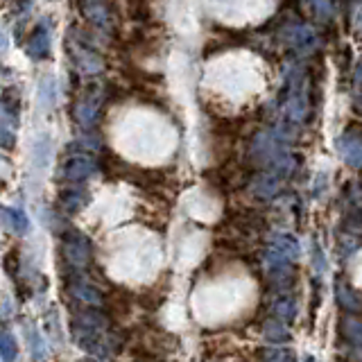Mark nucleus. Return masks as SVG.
I'll list each match as a JSON object with an SVG mask.
<instances>
[{"label":"nucleus","instance_id":"f8f14e48","mask_svg":"<svg viewBox=\"0 0 362 362\" xmlns=\"http://www.w3.org/2000/svg\"><path fill=\"white\" fill-rule=\"evenodd\" d=\"M272 310H274L276 320L281 322H290L294 315H297V301H294V297H290V294H283V297H279L274 301V305H272Z\"/></svg>","mask_w":362,"mask_h":362},{"label":"nucleus","instance_id":"20e7f679","mask_svg":"<svg viewBox=\"0 0 362 362\" xmlns=\"http://www.w3.org/2000/svg\"><path fill=\"white\" fill-rule=\"evenodd\" d=\"M68 292L73 294V297L77 301H82L84 305H93V308H100L102 301H105V297H102V292L93 286V283H88L84 279H73L71 286H68Z\"/></svg>","mask_w":362,"mask_h":362},{"label":"nucleus","instance_id":"423d86ee","mask_svg":"<svg viewBox=\"0 0 362 362\" xmlns=\"http://www.w3.org/2000/svg\"><path fill=\"white\" fill-rule=\"evenodd\" d=\"M339 154H342V158H344V161L351 168H358L360 165L362 145H360V139H358L356 134H344L342 139H339Z\"/></svg>","mask_w":362,"mask_h":362},{"label":"nucleus","instance_id":"dca6fc26","mask_svg":"<svg viewBox=\"0 0 362 362\" xmlns=\"http://www.w3.org/2000/svg\"><path fill=\"white\" fill-rule=\"evenodd\" d=\"M18 356V344L11 333H0V360L3 362H14Z\"/></svg>","mask_w":362,"mask_h":362},{"label":"nucleus","instance_id":"ddd939ff","mask_svg":"<svg viewBox=\"0 0 362 362\" xmlns=\"http://www.w3.org/2000/svg\"><path fill=\"white\" fill-rule=\"evenodd\" d=\"M339 333L344 335V339L349 344L358 346L362 342V324H360V320H356V317H344L342 324H339Z\"/></svg>","mask_w":362,"mask_h":362},{"label":"nucleus","instance_id":"f3484780","mask_svg":"<svg viewBox=\"0 0 362 362\" xmlns=\"http://www.w3.org/2000/svg\"><path fill=\"white\" fill-rule=\"evenodd\" d=\"M11 129H14V118L5 111L3 116H0V147L14 145V132Z\"/></svg>","mask_w":362,"mask_h":362},{"label":"nucleus","instance_id":"a211bd4d","mask_svg":"<svg viewBox=\"0 0 362 362\" xmlns=\"http://www.w3.org/2000/svg\"><path fill=\"white\" fill-rule=\"evenodd\" d=\"M57 100V84H54V77H45L43 82L39 84V102L43 107H50L54 105Z\"/></svg>","mask_w":362,"mask_h":362},{"label":"nucleus","instance_id":"9b49d317","mask_svg":"<svg viewBox=\"0 0 362 362\" xmlns=\"http://www.w3.org/2000/svg\"><path fill=\"white\" fill-rule=\"evenodd\" d=\"M263 335L272 344H281V342H286V339H290L288 326H286V322H281V320H269L265 324V328H263Z\"/></svg>","mask_w":362,"mask_h":362},{"label":"nucleus","instance_id":"412c9836","mask_svg":"<svg viewBox=\"0 0 362 362\" xmlns=\"http://www.w3.org/2000/svg\"><path fill=\"white\" fill-rule=\"evenodd\" d=\"M313 265H315V272L317 274H322V272L326 269V258L322 256V249L315 247L313 249Z\"/></svg>","mask_w":362,"mask_h":362},{"label":"nucleus","instance_id":"1a4fd4ad","mask_svg":"<svg viewBox=\"0 0 362 362\" xmlns=\"http://www.w3.org/2000/svg\"><path fill=\"white\" fill-rule=\"evenodd\" d=\"M30 54L32 57H45L50 52V30H48V25H39L37 28V32H34V37H32V41H30Z\"/></svg>","mask_w":362,"mask_h":362},{"label":"nucleus","instance_id":"2eb2a0df","mask_svg":"<svg viewBox=\"0 0 362 362\" xmlns=\"http://www.w3.org/2000/svg\"><path fill=\"white\" fill-rule=\"evenodd\" d=\"M59 204L66 211H77L86 204V195H84V190H77V188L64 190L62 197H59Z\"/></svg>","mask_w":362,"mask_h":362},{"label":"nucleus","instance_id":"aec40b11","mask_svg":"<svg viewBox=\"0 0 362 362\" xmlns=\"http://www.w3.org/2000/svg\"><path fill=\"white\" fill-rule=\"evenodd\" d=\"M265 362H292V354L283 349H272L265 354Z\"/></svg>","mask_w":362,"mask_h":362},{"label":"nucleus","instance_id":"39448f33","mask_svg":"<svg viewBox=\"0 0 362 362\" xmlns=\"http://www.w3.org/2000/svg\"><path fill=\"white\" fill-rule=\"evenodd\" d=\"M23 333H25V339H28V346H30V354H32L34 362H45V358H48V346H45V339L41 337L37 324L25 322L23 324Z\"/></svg>","mask_w":362,"mask_h":362},{"label":"nucleus","instance_id":"6e6552de","mask_svg":"<svg viewBox=\"0 0 362 362\" xmlns=\"http://www.w3.org/2000/svg\"><path fill=\"white\" fill-rule=\"evenodd\" d=\"M335 294H337L339 305H342L346 313H358L360 310V297H358V292L351 288L346 281H337Z\"/></svg>","mask_w":362,"mask_h":362},{"label":"nucleus","instance_id":"4be33fe9","mask_svg":"<svg viewBox=\"0 0 362 362\" xmlns=\"http://www.w3.org/2000/svg\"><path fill=\"white\" fill-rule=\"evenodd\" d=\"M7 48V34L0 30V50H5Z\"/></svg>","mask_w":362,"mask_h":362},{"label":"nucleus","instance_id":"9d476101","mask_svg":"<svg viewBox=\"0 0 362 362\" xmlns=\"http://www.w3.org/2000/svg\"><path fill=\"white\" fill-rule=\"evenodd\" d=\"M252 190H254V195L258 197H272V195H276L279 192V179L276 175H258L254 179V184H252Z\"/></svg>","mask_w":362,"mask_h":362},{"label":"nucleus","instance_id":"f257e3e1","mask_svg":"<svg viewBox=\"0 0 362 362\" xmlns=\"http://www.w3.org/2000/svg\"><path fill=\"white\" fill-rule=\"evenodd\" d=\"M109 322L98 310H79L73 315V337L86 354L107 358L116 351V337L109 335Z\"/></svg>","mask_w":362,"mask_h":362},{"label":"nucleus","instance_id":"6ab92c4d","mask_svg":"<svg viewBox=\"0 0 362 362\" xmlns=\"http://www.w3.org/2000/svg\"><path fill=\"white\" fill-rule=\"evenodd\" d=\"M86 14L88 18L98 23V25H105V21H107V7L100 3V0H88L86 3Z\"/></svg>","mask_w":362,"mask_h":362},{"label":"nucleus","instance_id":"5701e85b","mask_svg":"<svg viewBox=\"0 0 362 362\" xmlns=\"http://www.w3.org/2000/svg\"><path fill=\"white\" fill-rule=\"evenodd\" d=\"M303 362H315V360H313V358H305Z\"/></svg>","mask_w":362,"mask_h":362},{"label":"nucleus","instance_id":"7ed1b4c3","mask_svg":"<svg viewBox=\"0 0 362 362\" xmlns=\"http://www.w3.org/2000/svg\"><path fill=\"white\" fill-rule=\"evenodd\" d=\"M98 173V163L95 158H90L86 154H77V156H71L68 161L62 165V175L64 179L68 181H82V179H88Z\"/></svg>","mask_w":362,"mask_h":362},{"label":"nucleus","instance_id":"0eeeda50","mask_svg":"<svg viewBox=\"0 0 362 362\" xmlns=\"http://www.w3.org/2000/svg\"><path fill=\"white\" fill-rule=\"evenodd\" d=\"M0 222H3L5 226H9L11 231L21 233V235L30 231V220H28L25 211H21V209H5V206H0Z\"/></svg>","mask_w":362,"mask_h":362},{"label":"nucleus","instance_id":"4468645a","mask_svg":"<svg viewBox=\"0 0 362 362\" xmlns=\"http://www.w3.org/2000/svg\"><path fill=\"white\" fill-rule=\"evenodd\" d=\"M95 116H98V102L84 100L75 107V118L79 124H84V127H90V122L95 120Z\"/></svg>","mask_w":362,"mask_h":362},{"label":"nucleus","instance_id":"f03ea898","mask_svg":"<svg viewBox=\"0 0 362 362\" xmlns=\"http://www.w3.org/2000/svg\"><path fill=\"white\" fill-rule=\"evenodd\" d=\"M62 254L71 267L84 269L86 265H90V258H93V245H90V240L84 233L68 229L62 243Z\"/></svg>","mask_w":362,"mask_h":362}]
</instances>
